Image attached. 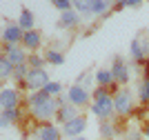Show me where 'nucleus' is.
Masks as SVG:
<instances>
[{
  "label": "nucleus",
  "mask_w": 149,
  "mask_h": 140,
  "mask_svg": "<svg viewBox=\"0 0 149 140\" xmlns=\"http://www.w3.org/2000/svg\"><path fill=\"white\" fill-rule=\"evenodd\" d=\"M93 104H91V114L93 116L102 118V122L109 120V118L116 114V104H113V96L109 93L107 87H96L91 93Z\"/></svg>",
  "instance_id": "f03ea898"
},
{
  "label": "nucleus",
  "mask_w": 149,
  "mask_h": 140,
  "mask_svg": "<svg viewBox=\"0 0 149 140\" xmlns=\"http://www.w3.org/2000/svg\"><path fill=\"white\" fill-rule=\"evenodd\" d=\"M45 93L49 98H58V96H62V85L58 82V80H51L49 85L45 87Z\"/></svg>",
  "instance_id": "a878e982"
},
{
  "label": "nucleus",
  "mask_w": 149,
  "mask_h": 140,
  "mask_svg": "<svg viewBox=\"0 0 149 140\" xmlns=\"http://www.w3.org/2000/svg\"><path fill=\"white\" fill-rule=\"evenodd\" d=\"M129 56L136 62H145V58L149 56V40H145V36H136L129 45Z\"/></svg>",
  "instance_id": "39448f33"
},
{
  "label": "nucleus",
  "mask_w": 149,
  "mask_h": 140,
  "mask_svg": "<svg viewBox=\"0 0 149 140\" xmlns=\"http://www.w3.org/2000/svg\"><path fill=\"white\" fill-rule=\"evenodd\" d=\"M107 13H111V5H109V2H105V0H93L91 2V16L105 18Z\"/></svg>",
  "instance_id": "6ab92c4d"
},
{
  "label": "nucleus",
  "mask_w": 149,
  "mask_h": 140,
  "mask_svg": "<svg viewBox=\"0 0 149 140\" xmlns=\"http://www.w3.org/2000/svg\"><path fill=\"white\" fill-rule=\"evenodd\" d=\"M22 38H25V31L20 29L18 24H7L2 29V42L5 45H18V42H22Z\"/></svg>",
  "instance_id": "f8f14e48"
},
{
  "label": "nucleus",
  "mask_w": 149,
  "mask_h": 140,
  "mask_svg": "<svg viewBox=\"0 0 149 140\" xmlns=\"http://www.w3.org/2000/svg\"><path fill=\"white\" fill-rule=\"evenodd\" d=\"M18 102H20L18 89H13V87H5L2 93H0V104H2V109H18Z\"/></svg>",
  "instance_id": "9b49d317"
},
{
  "label": "nucleus",
  "mask_w": 149,
  "mask_h": 140,
  "mask_svg": "<svg viewBox=\"0 0 149 140\" xmlns=\"http://www.w3.org/2000/svg\"><path fill=\"white\" fill-rule=\"evenodd\" d=\"M100 136H102V140H113V136H116V125L105 120L100 125Z\"/></svg>",
  "instance_id": "5701e85b"
},
{
  "label": "nucleus",
  "mask_w": 149,
  "mask_h": 140,
  "mask_svg": "<svg viewBox=\"0 0 149 140\" xmlns=\"http://www.w3.org/2000/svg\"><path fill=\"white\" fill-rule=\"evenodd\" d=\"M13 71H16V67H13L11 62L7 60L5 56H2V60H0V76H2V80L13 78Z\"/></svg>",
  "instance_id": "4be33fe9"
},
{
  "label": "nucleus",
  "mask_w": 149,
  "mask_h": 140,
  "mask_svg": "<svg viewBox=\"0 0 149 140\" xmlns=\"http://www.w3.org/2000/svg\"><path fill=\"white\" fill-rule=\"evenodd\" d=\"M16 24H18L25 33H27V31H33V24H36L33 13H31L29 9H20V16H18V20H16Z\"/></svg>",
  "instance_id": "2eb2a0df"
},
{
  "label": "nucleus",
  "mask_w": 149,
  "mask_h": 140,
  "mask_svg": "<svg viewBox=\"0 0 149 140\" xmlns=\"http://www.w3.org/2000/svg\"><path fill=\"white\" fill-rule=\"evenodd\" d=\"M67 98L74 107H85V104L91 100V93H89L87 89H82L80 85H71L67 89Z\"/></svg>",
  "instance_id": "0eeeda50"
},
{
  "label": "nucleus",
  "mask_w": 149,
  "mask_h": 140,
  "mask_svg": "<svg viewBox=\"0 0 149 140\" xmlns=\"http://www.w3.org/2000/svg\"><path fill=\"white\" fill-rule=\"evenodd\" d=\"M27 104L36 120H51V118H56L58 109H60L58 98H49L45 91H33L27 98Z\"/></svg>",
  "instance_id": "f257e3e1"
},
{
  "label": "nucleus",
  "mask_w": 149,
  "mask_h": 140,
  "mask_svg": "<svg viewBox=\"0 0 149 140\" xmlns=\"http://www.w3.org/2000/svg\"><path fill=\"white\" fill-rule=\"evenodd\" d=\"M51 5H54V9H58L60 13L69 11V9H74V2H69V0H54Z\"/></svg>",
  "instance_id": "cd10ccee"
},
{
  "label": "nucleus",
  "mask_w": 149,
  "mask_h": 140,
  "mask_svg": "<svg viewBox=\"0 0 149 140\" xmlns=\"http://www.w3.org/2000/svg\"><path fill=\"white\" fill-rule=\"evenodd\" d=\"M45 60L49 62V65H65V56L60 54V51H56V49H47L45 51Z\"/></svg>",
  "instance_id": "412c9836"
},
{
  "label": "nucleus",
  "mask_w": 149,
  "mask_h": 140,
  "mask_svg": "<svg viewBox=\"0 0 149 140\" xmlns=\"http://www.w3.org/2000/svg\"><path fill=\"white\" fill-rule=\"evenodd\" d=\"M31 65V69H45V56H38V54H29V60H27Z\"/></svg>",
  "instance_id": "bb28decb"
},
{
  "label": "nucleus",
  "mask_w": 149,
  "mask_h": 140,
  "mask_svg": "<svg viewBox=\"0 0 149 140\" xmlns=\"http://www.w3.org/2000/svg\"><path fill=\"white\" fill-rule=\"evenodd\" d=\"M111 71H113V76H116V85H129L131 73H129V69H127V62H125L123 56H113Z\"/></svg>",
  "instance_id": "423d86ee"
},
{
  "label": "nucleus",
  "mask_w": 149,
  "mask_h": 140,
  "mask_svg": "<svg viewBox=\"0 0 149 140\" xmlns=\"http://www.w3.org/2000/svg\"><path fill=\"white\" fill-rule=\"evenodd\" d=\"M111 9H113V11H123V9H127V0H118V2H113Z\"/></svg>",
  "instance_id": "c85d7f7f"
},
{
  "label": "nucleus",
  "mask_w": 149,
  "mask_h": 140,
  "mask_svg": "<svg viewBox=\"0 0 149 140\" xmlns=\"http://www.w3.org/2000/svg\"><path fill=\"white\" fill-rule=\"evenodd\" d=\"M93 80H96V76H93L91 71H85V73L80 76V78H78V82H76V85H80L82 89H87L89 93H93V91H91V87H93L91 82H93Z\"/></svg>",
  "instance_id": "b1692460"
},
{
  "label": "nucleus",
  "mask_w": 149,
  "mask_h": 140,
  "mask_svg": "<svg viewBox=\"0 0 149 140\" xmlns=\"http://www.w3.org/2000/svg\"><path fill=\"white\" fill-rule=\"evenodd\" d=\"M20 120V109H2V116H0V127L7 129L11 127L13 122Z\"/></svg>",
  "instance_id": "a211bd4d"
},
{
  "label": "nucleus",
  "mask_w": 149,
  "mask_h": 140,
  "mask_svg": "<svg viewBox=\"0 0 149 140\" xmlns=\"http://www.w3.org/2000/svg\"><path fill=\"white\" fill-rule=\"evenodd\" d=\"M40 42H42V36H40V31H27L25 38H22V47L29 49V51H36L38 47H40Z\"/></svg>",
  "instance_id": "dca6fc26"
},
{
  "label": "nucleus",
  "mask_w": 149,
  "mask_h": 140,
  "mask_svg": "<svg viewBox=\"0 0 149 140\" xmlns=\"http://www.w3.org/2000/svg\"><path fill=\"white\" fill-rule=\"evenodd\" d=\"M96 82H98V87H113L116 85V76H113L111 69H100V71H96Z\"/></svg>",
  "instance_id": "f3484780"
},
{
  "label": "nucleus",
  "mask_w": 149,
  "mask_h": 140,
  "mask_svg": "<svg viewBox=\"0 0 149 140\" xmlns=\"http://www.w3.org/2000/svg\"><path fill=\"white\" fill-rule=\"evenodd\" d=\"M140 5H143L140 0H127V7H134V9H138Z\"/></svg>",
  "instance_id": "c756f323"
},
{
  "label": "nucleus",
  "mask_w": 149,
  "mask_h": 140,
  "mask_svg": "<svg viewBox=\"0 0 149 140\" xmlns=\"http://www.w3.org/2000/svg\"><path fill=\"white\" fill-rule=\"evenodd\" d=\"M113 104H116V114L118 116H131L134 114V96L129 89H118L113 96Z\"/></svg>",
  "instance_id": "7ed1b4c3"
},
{
  "label": "nucleus",
  "mask_w": 149,
  "mask_h": 140,
  "mask_svg": "<svg viewBox=\"0 0 149 140\" xmlns=\"http://www.w3.org/2000/svg\"><path fill=\"white\" fill-rule=\"evenodd\" d=\"M62 138V129H58L51 122H42L36 127V140H60Z\"/></svg>",
  "instance_id": "9d476101"
},
{
  "label": "nucleus",
  "mask_w": 149,
  "mask_h": 140,
  "mask_svg": "<svg viewBox=\"0 0 149 140\" xmlns=\"http://www.w3.org/2000/svg\"><path fill=\"white\" fill-rule=\"evenodd\" d=\"M78 116H80V114H78V107H74V104H62L60 109H58V114H56V122L67 125V122L76 120Z\"/></svg>",
  "instance_id": "4468645a"
},
{
  "label": "nucleus",
  "mask_w": 149,
  "mask_h": 140,
  "mask_svg": "<svg viewBox=\"0 0 149 140\" xmlns=\"http://www.w3.org/2000/svg\"><path fill=\"white\" fill-rule=\"evenodd\" d=\"M143 136H145V138H149V122L143 127Z\"/></svg>",
  "instance_id": "7c9ffc66"
},
{
  "label": "nucleus",
  "mask_w": 149,
  "mask_h": 140,
  "mask_svg": "<svg viewBox=\"0 0 149 140\" xmlns=\"http://www.w3.org/2000/svg\"><path fill=\"white\" fill-rule=\"evenodd\" d=\"M49 73H47V69H31L29 76H27V89H31V93L33 91H45V87L49 85Z\"/></svg>",
  "instance_id": "20e7f679"
},
{
  "label": "nucleus",
  "mask_w": 149,
  "mask_h": 140,
  "mask_svg": "<svg viewBox=\"0 0 149 140\" xmlns=\"http://www.w3.org/2000/svg\"><path fill=\"white\" fill-rule=\"evenodd\" d=\"M74 140H87V138H82V136H78V138H74Z\"/></svg>",
  "instance_id": "2f4dec72"
},
{
  "label": "nucleus",
  "mask_w": 149,
  "mask_h": 140,
  "mask_svg": "<svg viewBox=\"0 0 149 140\" xmlns=\"http://www.w3.org/2000/svg\"><path fill=\"white\" fill-rule=\"evenodd\" d=\"M87 129V120H85V116H78L76 120L67 122V125H62V136L65 138H78V136H82V131Z\"/></svg>",
  "instance_id": "1a4fd4ad"
},
{
  "label": "nucleus",
  "mask_w": 149,
  "mask_h": 140,
  "mask_svg": "<svg viewBox=\"0 0 149 140\" xmlns=\"http://www.w3.org/2000/svg\"><path fill=\"white\" fill-rule=\"evenodd\" d=\"M138 100L143 107L149 104V78H143L140 80V85H138Z\"/></svg>",
  "instance_id": "aec40b11"
},
{
  "label": "nucleus",
  "mask_w": 149,
  "mask_h": 140,
  "mask_svg": "<svg viewBox=\"0 0 149 140\" xmlns=\"http://www.w3.org/2000/svg\"><path fill=\"white\" fill-rule=\"evenodd\" d=\"M80 13L76 11V9H69V11L60 13V20H58V27L60 29H74V27H78L80 24Z\"/></svg>",
  "instance_id": "ddd939ff"
},
{
  "label": "nucleus",
  "mask_w": 149,
  "mask_h": 140,
  "mask_svg": "<svg viewBox=\"0 0 149 140\" xmlns=\"http://www.w3.org/2000/svg\"><path fill=\"white\" fill-rule=\"evenodd\" d=\"M5 58L11 62L13 67H22V65H27V60H29V56L25 54V49H20L18 45H5Z\"/></svg>",
  "instance_id": "6e6552de"
},
{
  "label": "nucleus",
  "mask_w": 149,
  "mask_h": 140,
  "mask_svg": "<svg viewBox=\"0 0 149 140\" xmlns=\"http://www.w3.org/2000/svg\"><path fill=\"white\" fill-rule=\"evenodd\" d=\"M74 9L80 16H85V18H93L91 16V2H85V0H76L74 2Z\"/></svg>",
  "instance_id": "393cba45"
}]
</instances>
